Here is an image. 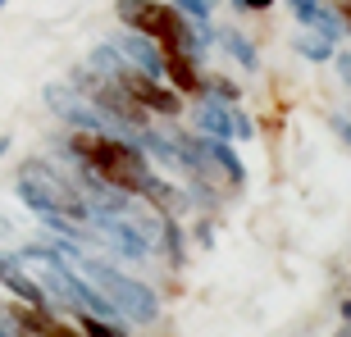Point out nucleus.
Listing matches in <instances>:
<instances>
[{
	"label": "nucleus",
	"instance_id": "1",
	"mask_svg": "<svg viewBox=\"0 0 351 337\" xmlns=\"http://www.w3.org/2000/svg\"><path fill=\"white\" fill-rule=\"evenodd\" d=\"M19 255V264H23L32 278H37V287L46 292V301H51V310H69V314H96V319H119V310L105 301V292H96V287L82 278L73 264H69L60 251L51 247H23L14 251Z\"/></svg>",
	"mask_w": 351,
	"mask_h": 337
},
{
	"label": "nucleus",
	"instance_id": "2",
	"mask_svg": "<svg viewBox=\"0 0 351 337\" xmlns=\"http://www.w3.org/2000/svg\"><path fill=\"white\" fill-rule=\"evenodd\" d=\"M64 151L78 155L82 164H91L110 187H119V192H128V196H142L146 182L156 178V173H151V160L137 151V142L114 137V132H78L73 128V137L64 142Z\"/></svg>",
	"mask_w": 351,
	"mask_h": 337
},
{
	"label": "nucleus",
	"instance_id": "3",
	"mask_svg": "<svg viewBox=\"0 0 351 337\" xmlns=\"http://www.w3.org/2000/svg\"><path fill=\"white\" fill-rule=\"evenodd\" d=\"M73 269L87 278L96 292H105V301L119 310V319L123 324H156L160 319V297H156V287H146L142 278H132V273H123V269H114L110 260H101V255H87V251H73V255H64Z\"/></svg>",
	"mask_w": 351,
	"mask_h": 337
},
{
	"label": "nucleus",
	"instance_id": "4",
	"mask_svg": "<svg viewBox=\"0 0 351 337\" xmlns=\"http://www.w3.org/2000/svg\"><path fill=\"white\" fill-rule=\"evenodd\" d=\"M14 192H19V201H23L37 219L41 214H69V219H78V223L91 219L82 187L73 178H64L51 160H23L19 173H14Z\"/></svg>",
	"mask_w": 351,
	"mask_h": 337
},
{
	"label": "nucleus",
	"instance_id": "5",
	"mask_svg": "<svg viewBox=\"0 0 351 337\" xmlns=\"http://www.w3.org/2000/svg\"><path fill=\"white\" fill-rule=\"evenodd\" d=\"M114 14L128 32H142L165 51L178 46V51L201 55V32L192 27V18L173 5H165V0H114Z\"/></svg>",
	"mask_w": 351,
	"mask_h": 337
},
{
	"label": "nucleus",
	"instance_id": "6",
	"mask_svg": "<svg viewBox=\"0 0 351 337\" xmlns=\"http://www.w3.org/2000/svg\"><path fill=\"white\" fill-rule=\"evenodd\" d=\"M87 64L101 73V78H110V82H119V87L128 91L137 105H146L151 114H165V118H173L182 110V101H178V91H169L165 87V78H151V73H142V68H132L123 55L110 46V41H101V46H91V55H87Z\"/></svg>",
	"mask_w": 351,
	"mask_h": 337
},
{
	"label": "nucleus",
	"instance_id": "7",
	"mask_svg": "<svg viewBox=\"0 0 351 337\" xmlns=\"http://www.w3.org/2000/svg\"><path fill=\"white\" fill-rule=\"evenodd\" d=\"M87 242L114 251L119 260H146L151 247H156V242L142 233L137 214H91L87 219Z\"/></svg>",
	"mask_w": 351,
	"mask_h": 337
},
{
	"label": "nucleus",
	"instance_id": "8",
	"mask_svg": "<svg viewBox=\"0 0 351 337\" xmlns=\"http://www.w3.org/2000/svg\"><path fill=\"white\" fill-rule=\"evenodd\" d=\"M41 101L51 105V114H60V123H69V128H78V132H114L119 128L114 118H105L73 82H51V87L41 91Z\"/></svg>",
	"mask_w": 351,
	"mask_h": 337
},
{
	"label": "nucleus",
	"instance_id": "9",
	"mask_svg": "<svg viewBox=\"0 0 351 337\" xmlns=\"http://www.w3.org/2000/svg\"><path fill=\"white\" fill-rule=\"evenodd\" d=\"M192 123L201 137H219V142H233V137H242V142H251L256 137V123H251L247 114H237L233 105H223L219 96H196V110H192Z\"/></svg>",
	"mask_w": 351,
	"mask_h": 337
},
{
	"label": "nucleus",
	"instance_id": "10",
	"mask_svg": "<svg viewBox=\"0 0 351 337\" xmlns=\"http://www.w3.org/2000/svg\"><path fill=\"white\" fill-rule=\"evenodd\" d=\"M123 60H128L132 68H142V73H151V78H165V46H156L151 37H142V32H119L114 41H110Z\"/></svg>",
	"mask_w": 351,
	"mask_h": 337
},
{
	"label": "nucleus",
	"instance_id": "11",
	"mask_svg": "<svg viewBox=\"0 0 351 337\" xmlns=\"http://www.w3.org/2000/svg\"><path fill=\"white\" fill-rule=\"evenodd\" d=\"M0 287L10 292L19 305H32V310H51V301H46V292L37 287V278L19 264V255H0Z\"/></svg>",
	"mask_w": 351,
	"mask_h": 337
},
{
	"label": "nucleus",
	"instance_id": "12",
	"mask_svg": "<svg viewBox=\"0 0 351 337\" xmlns=\"http://www.w3.org/2000/svg\"><path fill=\"white\" fill-rule=\"evenodd\" d=\"M165 78H169V87L178 91V96H206V78H201L192 51L169 46V51H165Z\"/></svg>",
	"mask_w": 351,
	"mask_h": 337
},
{
	"label": "nucleus",
	"instance_id": "13",
	"mask_svg": "<svg viewBox=\"0 0 351 337\" xmlns=\"http://www.w3.org/2000/svg\"><path fill=\"white\" fill-rule=\"evenodd\" d=\"M287 10L297 14L301 27H315V32H324V37H333V41L342 37V18H333L319 0H287Z\"/></svg>",
	"mask_w": 351,
	"mask_h": 337
},
{
	"label": "nucleus",
	"instance_id": "14",
	"mask_svg": "<svg viewBox=\"0 0 351 337\" xmlns=\"http://www.w3.org/2000/svg\"><path fill=\"white\" fill-rule=\"evenodd\" d=\"M146 201H151V205H156V214H182V210H187V196L178 192V187H173V182H165V178H151L146 182Z\"/></svg>",
	"mask_w": 351,
	"mask_h": 337
},
{
	"label": "nucleus",
	"instance_id": "15",
	"mask_svg": "<svg viewBox=\"0 0 351 337\" xmlns=\"http://www.w3.org/2000/svg\"><path fill=\"white\" fill-rule=\"evenodd\" d=\"M219 46L228 51V60H237V64L247 68V73H256L261 68V55H256V41H247L237 27H219Z\"/></svg>",
	"mask_w": 351,
	"mask_h": 337
},
{
	"label": "nucleus",
	"instance_id": "16",
	"mask_svg": "<svg viewBox=\"0 0 351 337\" xmlns=\"http://www.w3.org/2000/svg\"><path fill=\"white\" fill-rule=\"evenodd\" d=\"M292 46H297V55L301 60H315V64H328V60H333V37H324V32H315V27H306V32H297V41H292Z\"/></svg>",
	"mask_w": 351,
	"mask_h": 337
},
{
	"label": "nucleus",
	"instance_id": "17",
	"mask_svg": "<svg viewBox=\"0 0 351 337\" xmlns=\"http://www.w3.org/2000/svg\"><path fill=\"white\" fill-rule=\"evenodd\" d=\"M82 337H128V328L119 319H96V314H82Z\"/></svg>",
	"mask_w": 351,
	"mask_h": 337
},
{
	"label": "nucleus",
	"instance_id": "18",
	"mask_svg": "<svg viewBox=\"0 0 351 337\" xmlns=\"http://www.w3.org/2000/svg\"><path fill=\"white\" fill-rule=\"evenodd\" d=\"M173 10H182L196 27H210V14H215V0H169Z\"/></svg>",
	"mask_w": 351,
	"mask_h": 337
},
{
	"label": "nucleus",
	"instance_id": "19",
	"mask_svg": "<svg viewBox=\"0 0 351 337\" xmlns=\"http://www.w3.org/2000/svg\"><path fill=\"white\" fill-rule=\"evenodd\" d=\"M206 91H210V96H219L223 105H233L237 96H242V87H237V82H228V78H210V87H206Z\"/></svg>",
	"mask_w": 351,
	"mask_h": 337
},
{
	"label": "nucleus",
	"instance_id": "20",
	"mask_svg": "<svg viewBox=\"0 0 351 337\" xmlns=\"http://www.w3.org/2000/svg\"><path fill=\"white\" fill-rule=\"evenodd\" d=\"M237 5V14H265V10H274V0H233Z\"/></svg>",
	"mask_w": 351,
	"mask_h": 337
},
{
	"label": "nucleus",
	"instance_id": "21",
	"mask_svg": "<svg viewBox=\"0 0 351 337\" xmlns=\"http://www.w3.org/2000/svg\"><path fill=\"white\" fill-rule=\"evenodd\" d=\"M333 64H338L342 82H347V87H351V51H338V55H333Z\"/></svg>",
	"mask_w": 351,
	"mask_h": 337
},
{
	"label": "nucleus",
	"instance_id": "22",
	"mask_svg": "<svg viewBox=\"0 0 351 337\" xmlns=\"http://www.w3.org/2000/svg\"><path fill=\"white\" fill-rule=\"evenodd\" d=\"M0 337H19V324H14V314L0 305Z\"/></svg>",
	"mask_w": 351,
	"mask_h": 337
},
{
	"label": "nucleus",
	"instance_id": "23",
	"mask_svg": "<svg viewBox=\"0 0 351 337\" xmlns=\"http://www.w3.org/2000/svg\"><path fill=\"white\" fill-rule=\"evenodd\" d=\"M328 123H333V132H338L342 142L351 146V123H347V118H342V114H333V118H328Z\"/></svg>",
	"mask_w": 351,
	"mask_h": 337
},
{
	"label": "nucleus",
	"instance_id": "24",
	"mask_svg": "<svg viewBox=\"0 0 351 337\" xmlns=\"http://www.w3.org/2000/svg\"><path fill=\"white\" fill-rule=\"evenodd\" d=\"M338 14H342V32H351V0H338Z\"/></svg>",
	"mask_w": 351,
	"mask_h": 337
},
{
	"label": "nucleus",
	"instance_id": "25",
	"mask_svg": "<svg viewBox=\"0 0 351 337\" xmlns=\"http://www.w3.org/2000/svg\"><path fill=\"white\" fill-rule=\"evenodd\" d=\"M10 146H14V137H10V132H0V160L10 155Z\"/></svg>",
	"mask_w": 351,
	"mask_h": 337
},
{
	"label": "nucleus",
	"instance_id": "26",
	"mask_svg": "<svg viewBox=\"0 0 351 337\" xmlns=\"http://www.w3.org/2000/svg\"><path fill=\"white\" fill-rule=\"evenodd\" d=\"M342 324H351V301H347V305H342Z\"/></svg>",
	"mask_w": 351,
	"mask_h": 337
},
{
	"label": "nucleus",
	"instance_id": "27",
	"mask_svg": "<svg viewBox=\"0 0 351 337\" xmlns=\"http://www.w3.org/2000/svg\"><path fill=\"white\" fill-rule=\"evenodd\" d=\"M5 5H10V0H0V10H5Z\"/></svg>",
	"mask_w": 351,
	"mask_h": 337
}]
</instances>
